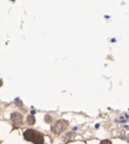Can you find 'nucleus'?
<instances>
[{"label":"nucleus","instance_id":"7ed1b4c3","mask_svg":"<svg viewBox=\"0 0 129 144\" xmlns=\"http://www.w3.org/2000/svg\"><path fill=\"white\" fill-rule=\"evenodd\" d=\"M11 121L15 124V125H18L22 122V116L19 113H13L11 115Z\"/></svg>","mask_w":129,"mask_h":144},{"label":"nucleus","instance_id":"0eeeda50","mask_svg":"<svg viewBox=\"0 0 129 144\" xmlns=\"http://www.w3.org/2000/svg\"><path fill=\"white\" fill-rule=\"evenodd\" d=\"M1 85H2V80L0 79V86H1Z\"/></svg>","mask_w":129,"mask_h":144},{"label":"nucleus","instance_id":"f257e3e1","mask_svg":"<svg viewBox=\"0 0 129 144\" xmlns=\"http://www.w3.org/2000/svg\"><path fill=\"white\" fill-rule=\"evenodd\" d=\"M23 136H24V138H26L28 141L34 142L35 144H43L44 143L43 135L41 133L33 130V129H29V130L24 131Z\"/></svg>","mask_w":129,"mask_h":144},{"label":"nucleus","instance_id":"423d86ee","mask_svg":"<svg viewBox=\"0 0 129 144\" xmlns=\"http://www.w3.org/2000/svg\"><path fill=\"white\" fill-rule=\"evenodd\" d=\"M45 120H46L48 123L51 122V117H50V116H46V117H45Z\"/></svg>","mask_w":129,"mask_h":144},{"label":"nucleus","instance_id":"20e7f679","mask_svg":"<svg viewBox=\"0 0 129 144\" xmlns=\"http://www.w3.org/2000/svg\"><path fill=\"white\" fill-rule=\"evenodd\" d=\"M35 122H36V121H35V118L33 117V115L28 117V123L29 124V125H34Z\"/></svg>","mask_w":129,"mask_h":144},{"label":"nucleus","instance_id":"f03ea898","mask_svg":"<svg viewBox=\"0 0 129 144\" xmlns=\"http://www.w3.org/2000/svg\"><path fill=\"white\" fill-rule=\"evenodd\" d=\"M67 126H68V122L67 121H65V120H59V121H57L52 126L51 130H52L53 133H55V134H60V133H62L67 128Z\"/></svg>","mask_w":129,"mask_h":144},{"label":"nucleus","instance_id":"39448f33","mask_svg":"<svg viewBox=\"0 0 129 144\" xmlns=\"http://www.w3.org/2000/svg\"><path fill=\"white\" fill-rule=\"evenodd\" d=\"M101 144H112V143L109 141V140H104V141L101 142Z\"/></svg>","mask_w":129,"mask_h":144}]
</instances>
